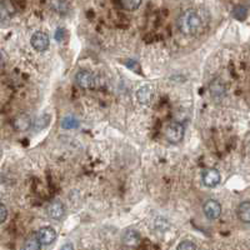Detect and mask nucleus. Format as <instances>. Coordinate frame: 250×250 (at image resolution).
Returning a JSON list of instances; mask_svg holds the SVG:
<instances>
[{"mask_svg": "<svg viewBox=\"0 0 250 250\" xmlns=\"http://www.w3.org/2000/svg\"><path fill=\"white\" fill-rule=\"evenodd\" d=\"M176 250H196V247L190 240H183V242L179 243Z\"/></svg>", "mask_w": 250, "mask_h": 250, "instance_id": "f3484780", "label": "nucleus"}, {"mask_svg": "<svg viewBox=\"0 0 250 250\" xmlns=\"http://www.w3.org/2000/svg\"><path fill=\"white\" fill-rule=\"evenodd\" d=\"M60 250H75L74 247H73V244L71 243H65V244L62 245V249Z\"/></svg>", "mask_w": 250, "mask_h": 250, "instance_id": "6ab92c4d", "label": "nucleus"}, {"mask_svg": "<svg viewBox=\"0 0 250 250\" xmlns=\"http://www.w3.org/2000/svg\"><path fill=\"white\" fill-rule=\"evenodd\" d=\"M0 215H1V219H0V222L5 223L6 216H8V210H6V207L4 204L0 205Z\"/></svg>", "mask_w": 250, "mask_h": 250, "instance_id": "a211bd4d", "label": "nucleus"}, {"mask_svg": "<svg viewBox=\"0 0 250 250\" xmlns=\"http://www.w3.org/2000/svg\"><path fill=\"white\" fill-rule=\"evenodd\" d=\"M202 180L204 183L205 187L208 188H215L218 187L220 180H222V175L220 171L215 168H209L205 169L202 174Z\"/></svg>", "mask_w": 250, "mask_h": 250, "instance_id": "423d86ee", "label": "nucleus"}, {"mask_svg": "<svg viewBox=\"0 0 250 250\" xmlns=\"http://www.w3.org/2000/svg\"><path fill=\"white\" fill-rule=\"evenodd\" d=\"M123 8L128 12H134L142 5V0H120Z\"/></svg>", "mask_w": 250, "mask_h": 250, "instance_id": "4468645a", "label": "nucleus"}, {"mask_svg": "<svg viewBox=\"0 0 250 250\" xmlns=\"http://www.w3.org/2000/svg\"><path fill=\"white\" fill-rule=\"evenodd\" d=\"M236 215L240 222L250 224V202L240 203L236 209Z\"/></svg>", "mask_w": 250, "mask_h": 250, "instance_id": "f8f14e48", "label": "nucleus"}, {"mask_svg": "<svg viewBox=\"0 0 250 250\" xmlns=\"http://www.w3.org/2000/svg\"><path fill=\"white\" fill-rule=\"evenodd\" d=\"M176 25H178L180 33L193 37V35L200 34L204 30L207 23H205V19L199 10L188 9L179 15L178 20H176Z\"/></svg>", "mask_w": 250, "mask_h": 250, "instance_id": "f257e3e1", "label": "nucleus"}, {"mask_svg": "<svg viewBox=\"0 0 250 250\" xmlns=\"http://www.w3.org/2000/svg\"><path fill=\"white\" fill-rule=\"evenodd\" d=\"M140 240H142V236H140V234L137 230H134V229H128V230L123 234V243L126 247H138Z\"/></svg>", "mask_w": 250, "mask_h": 250, "instance_id": "1a4fd4ad", "label": "nucleus"}, {"mask_svg": "<svg viewBox=\"0 0 250 250\" xmlns=\"http://www.w3.org/2000/svg\"><path fill=\"white\" fill-rule=\"evenodd\" d=\"M42 247L43 245H42L39 238H38V234L34 233L25 239V242L23 244V249L21 250H40Z\"/></svg>", "mask_w": 250, "mask_h": 250, "instance_id": "ddd939ff", "label": "nucleus"}, {"mask_svg": "<svg viewBox=\"0 0 250 250\" xmlns=\"http://www.w3.org/2000/svg\"><path fill=\"white\" fill-rule=\"evenodd\" d=\"M79 126V122L74 117H66L62 122V128L64 129H75Z\"/></svg>", "mask_w": 250, "mask_h": 250, "instance_id": "2eb2a0df", "label": "nucleus"}, {"mask_svg": "<svg viewBox=\"0 0 250 250\" xmlns=\"http://www.w3.org/2000/svg\"><path fill=\"white\" fill-rule=\"evenodd\" d=\"M46 213L48 215L50 216L51 219H54V220H60L62 219V216L65 215V207L62 204V202L59 200H55V202L50 203L46 208Z\"/></svg>", "mask_w": 250, "mask_h": 250, "instance_id": "6e6552de", "label": "nucleus"}, {"mask_svg": "<svg viewBox=\"0 0 250 250\" xmlns=\"http://www.w3.org/2000/svg\"><path fill=\"white\" fill-rule=\"evenodd\" d=\"M211 94L213 95H215V94H219L220 95V93H223L224 91V89H223V84H222V80H214L213 83H211Z\"/></svg>", "mask_w": 250, "mask_h": 250, "instance_id": "dca6fc26", "label": "nucleus"}, {"mask_svg": "<svg viewBox=\"0 0 250 250\" xmlns=\"http://www.w3.org/2000/svg\"><path fill=\"white\" fill-rule=\"evenodd\" d=\"M154 97V90L151 86L149 85H144L137 91V98H138V102L143 105H148L150 104L151 100H153Z\"/></svg>", "mask_w": 250, "mask_h": 250, "instance_id": "9b49d317", "label": "nucleus"}, {"mask_svg": "<svg viewBox=\"0 0 250 250\" xmlns=\"http://www.w3.org/2000/svg\"><path fill=\"white\" fill-rule=\"evenodd\" d=\"M13 126L17 131H26L30 129L31 126V118L29 117L28 114H20L13 122Z\"/></svg>", "mask_w": 250, "mask_h": 250, "instance_id": "9d476101", "label": "nucleus"}, {"mask_svg": "<svg viewBox=\"0 0 250 250\" xmlns=\"http://www.w3.org/2000/svg\"><path fill=\"white\" fill-rule=\"evenodd\" d=\"M38 238H39L42 245L46 247V245H50L57 240V231H55L54 228L51 227H43L40 228L39 230L37 231Z\"/></svg>", "mask_w": 250, "mask_h": 250, "instance_id": "0eeeda50", "label": "nucleus"}, {"mask_svg": "<svg viewBox=\"0 0 250 250\" xmlns=\"http://www.w3.org/2000/svg\"><path fill=\"white\" fill-rule=\"evenodd\" d=\"M203 210L209 220H215L222 215V205L215 199H209L203 205Z\"/></svg>", "mask_w": 250, "mask_h": 250, "instance_id": "39448f33", "label": "nucleus"}, {"mask_svg": "<svg viewBox=\"0 0 250 250\" xmlns=\"http://www.w3.org/2000/svg\"><path fill=\"white\" fill-rule=\"evenodd\" d=\"M185 135V126L180 123H173L168 125V128L165 130V138L171 144H178L184 139Z\"/></svg>", "mask_w": 250, "mask_h": 250, "instance_id": "f03ea898", "label": "nucleus"}, {"mask_svg": "<svg viewBox=\"0 0 250 250\" xmlns=\"http://www.w3.org/2000/svg\"><path fill=\"white\" fill-rule=\"evenodd\" d=\"M75 83L83 89H91L95 86L97 78L89 70H79L75 75Z\"/></svg>", "mask_w": 250, "mask_h": 250, "instance_id": "7ed1b4c3", "label": "nucleus"}, {"mask_svg": "<svg viewBox=\"0 0 250 250\" xmlns=\"http://www.w3.org/2000/svg\"><path fill=\"white\" fill-rule=\"evenodd\" d=\"M30 43L31 46H33L35 50L39 51V53H43V51L48 50L49 43H50V42H49V37L46 33H44V31H37V33H34L33 37H31Z\"/></svg>", "mask_w": 250, "mask_h": 250, "instance_id": "20e7f679", "label": "nucleus"}]
</instances>
